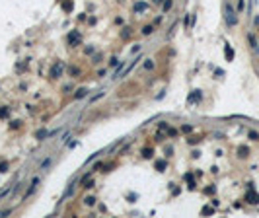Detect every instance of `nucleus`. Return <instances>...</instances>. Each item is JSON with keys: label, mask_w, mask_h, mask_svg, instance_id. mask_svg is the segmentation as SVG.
I'll use <instances>...</instances> for the list:
<instances>
[{"label": "nucleus", "mask_w": 259, "mask_h": 218, "mask_svg": "<svg viewBox=\"0 0 259 218\" xmlns=\"http://www.w3.org/2000/svg\"><path fill=\"white\" fill-rule=\"evenodd\" d=\"M246 201L249 203V205H259V195H257L255 191H251V189H249V191H247V195H246Z\"/></svg>", "instance_id": "obj_3"}, {"label": "nucleus", "mask_w": 259, "mask_h": 218, "mask_svg": "<svg viewBox=\"0 0 259 218\" xmlns=\"http://www.w3.org/2000/svg\"><path fill=\"white\" fill-rule=\"evenodd\" d=\"M224 55H226V60H230V62L234 60V51H232V47H230V45L224 47Z\"/></svg>", "instance_id": "obj_6"}, {"label": "nucleus", "mask_w": 259, "mask_h": 218, "mask_svg": "<svg viewBox=\"0 0 259 218\" xmlns=\"http://www.w3.org/2000/svg\"><path fill=\"white\" fill-rule=\"evenodd\" d=\"M238 154H240V158H246V156L249 154V150H247L246 146H240V148H238Z\"/></svg>", "instance_id": "obj_15"}, {"label": "nucleus", "mask_w": 259, "mask_h": 218, "mask_svg": "<svg viewBox=\"0 0 259 218\" xmlns=\"http://www.w3.org/2000/svg\"><path fill=\"white\" fill-rule=\"evenodd\" d=\"M212 208H210V206H205V208H203V214H212Z\"/></svg>", "instance_id": "obj_27"}, {"label": "nucleus", "mask_w": 259, "mask_h": 218, "mask_svg": "<svg viewBox=\"0 0 259 218\" xmlns=\"http://www.w3.org/2000/svg\"><path fill=\"white\" fill-rule=\"evenodd\" d=\"M62 72H65V64L62 62H55L51 66V72H49V76L53 78V80H57V78L62 76Z\"/></svg>", "instance_id": "obj_2"}, {"label": "nucleus", "mask_w": 259, "mask_h": 218, "mask_svg": "<svg viewBox=\"0 0 259 218\" xmlns=\"http://www.w3.org/2000/svg\"><path fill=\"white\" fill-rule=\"evenodd\" d=\"M49 166H51V158H49V160H45L43 164H41V169H47Z\"/></svg>", "instance_id": "obj_23"}, {"label": "nucleus", "mask_w": 259, "mask_h": 218, "mask_svg": "<svg viewBox=\"0 0 259 218\" xmlns=\"http://www.w3.org/2000/svg\"><path fill=\"white\" fill-rule=\"evenodd\" d=\"M0 171H8V162H2L0 164Z\"/></svg>", "instance_id": "obj_25"}, {"label": "nucleus", "mask_w": 259, "mask_h": 218, "mask_svg": "<svg viewBox=\"0 0 259 218\" xmlns=\"http://www.w3.org/2000/svg\"><path fill=\"white\" fill-rule=\"evenodd\" d=\"M181 131H183V133H191V131H193V127H191V125H183Z\"/></svg>", "instance_id": "obj_21"}, {"label": "nucleus", "mask_w": 259, "mask_h": 218, "mask_svg": "<svg viewBox=\"0 0 259 218\" xmlns=\"http://www.w3.org/2000/svg\"><path fill=\"white\" fill-rule=\"evenodd\" d=\"M60 4H62V10L65 12H72V8H74V2L72 0H62Z\"/></svg>", "instance_id": "obj_4"}, {"label": "nucleus", "mask_w": 259, "mask_h": 218, "mask_svg": "<svg viewBox=\"0 0 259 218\" xmlns=\"http://www.w3.org/2000/svg\"><path fill=\"white\" fill-rule=\"evenodd\" d=\"M172 6H174V0H164L162 10H164V12H169V10H172Z\"/></svg>", "instance_id": "obj_12"}, {"label": "nucleus", "mask_w": 259, "mask_h": 218, "mask_svg": "<svg viewBox=\"0 0 259 218\" xmlns=\"http://www.w3.org/2000/svg\"><path fill=\"white\" fill-rule=\"evenodd\" d=\"M185 179L189 181V189H195V187H197V185H195V179H193V175H191V173H187V175H185Z\"/></svg>", "instance_id": "obj_16"}, {"label": "nucleus", "mask_w": 259, "mask_h": 218, "mask_svg": "<svg viewBox=\"0 0 259 218\" xmlns=\"http://www.w3.org/2000/svg\"><path fill=\"white\" fill-rule=\"evenodd\" d=\"M148 10V4L146 2H136L135 4V12H146Z\"/></svg>", "instance_id": "obj_5"}, {"label": "nucleus", "mask_w": 259, "mask_h": 218, "mask_svg": "<svg viewBox=\"0 0 259 218\" xmlns=\"http://www.w3.org/2000/svg\"><path fill=\"white\" fill-rule=\"evenodd\" d=\"M8 115H10V107H2L0 109V119H6Z\"/></svg>", "instance_id": "obj_17"}, {"label": "nucleus", "mask_w": 259, "mask_h": 218, "mask_svg": "<svg viewBox=\"0 0 259 218\" xmlns=\"http://www.w3.org/2000/svg\"><path fill=\"white\" fill-rule=\"evenodd\" d=\"M84 205H86V206H94V205H96V197H94V195L86 197V199H84Z\"/></svg>", "instance_id": "obj_10"}, {"label": "nucleus", "mask_w": 259, "mask_h": 218, "mask_svg": "<svg viewBox=\"0 0 259 218\" xmlns=\"http://www.w3.org/2000/svg\"><path fill=\"white\" fill-rule=\"evenodd\" d=\"M129 35H131V29L125 27V31H121V37H129Z\"/></svg>", "instance_id": "obj_26"}, {"label": "nucleus", "mask_w": 259, "mask_h": 218, "mask_svg": "<svg viewBox=\"0 0 259 218\" xmlns=\"http://www.w3.org/2000/svg\"><path fill=\"white\" fill-rule=\"evenodd\" d=\"M224 12H226V24L228 26H236L238 24V18H236V12H234V8L230 4L224 6Z\"/></svg>", "instance_id": "obj_1"}, {"label": "nucleus", "mask_w": 259, "mask_h": 218, "mask_svg": "<svg viewBox=\"0 0 259 218\" xmlns=\"http://www.w3.org/2000/svg\"><path fill=\"white\" fill-rule=\"evenodd\" d=\"M187 142H189V144H197V142H201V136H191Z\"/></svg>", "instance_id": "obj_20"}, {"label": "nucleus", "mask_w": 259, "mask_h": 218, "mask_svg": "<svg viewBox=\"0 0 259 218\" xmlns=\"http://www.w3.org/2000/svg\"><path fill=\"white\" fill-rule=\"evenodd\" d=\"M86 94H88V90H86V88H80V90H76L74 97H76V99H82V97H84Z\"/></svg>", "instance_id": "obj_11"}, {"label": "nucleus", "mask_w": 259, "mask_h": 218, "mask_svg": "<svg viewBox=\"0 0 259 218\" xmlns=\"http://www.w3.org/2000/svg\"><path fill=\"white\" fill-rule=\"evenodd\" d=\"M201 92H199V90H195L193 92V94H191V96H189V101H199V99H201Z\"/></svg>", "instance_id": "obj_9"}, {"label": "nucleus", "mask_w": 259, "mask_h": 218, "mask_svg": "<svg viewBox=\"0 0 259 218\" xmlns=\"http://www.w3.org/2000/svg\"><path fill=\"white\" fill-rule=\"evenodd\" d=\"M68 74H70L72 78H78V76H80V68H76V66H70V70H68Z\"/></svg>", "instance_id": "obj_14"}, {"label": "nucleus", "mask_w": 259, "mask_h": 218, "mask_svg": "<svg viewBox=\"0 0 259 218\" xmlns=\"http://www.w3.org/2000/svg\"><path fill=\"white\" fill-rule=\"evenodd\" d=\"M10 127H12V128H19V121H14Z\"/></svg>", "instance_id": "obj_29"}, {"label": "nucleus", "mask_w": 259, "mask_h": 218, "mask_svg": "<svg viewBox=\"0 0 259 218\" xmlns=\"http://www.w3.org/2000/svg\"><path fill=\"white\" fill-rule=\"evenodd\" d=\"M144 68H146V70H150V68H154V62H152V60H146V64H144Z\"/></svg>", "instance_id": "obj_24"}, {"label": "nucleus", "mask_w": 259, "mask_h": 218, "mask_svg": "<svg viewBox=\"0 0 259 218\" xmlns=\"http://www.w3.org/2000/svg\"><path fill=\"white\" fill-rule=\"evenodd\" d=\"M152 31H154V26H144L142 27V35H150Z\"/></svg>", "instance_id": "obj_19"}, {"label": "nucleus", "mask_w": 259, "mask_h": 218, "mask_svg": "<svg viewBox=\"0 0 259 218\" xmlns=\"http://www.w3.org/2000/svg\"><path fill=\"white\" fill-rule=\"evenodd\" d=\"M37 185H39V177H35V179L31 181V187H29V189H27V193H26V197H29V195H31L33 191H35V189H37Z\"/></svg>", "instance_id": "obj_8"}, {"label": "nucleus", "mask_w": 259, "mask_h": 218, "mask_svg": "<svg viewBox=\"0 0 259 218\" xmlns=\"http://www.w3.org/2000/svg\"><path fill=\"white\" fill-rule=\"evenodd\" d=\"M39 138V140H43V138H45V136H49V133H47L45 128H41V131H37V135H35Z\"/></svg>", "instance_id": "obj_18"}, {"label": "nucleus", "mask_w": 259, "mask_h": 218, "mask_svg": "<svg viewBox=\"0 0 259 218\" xmlns=\"http://www.w3.org/2000/svg\"><path fill=\"white\" fill-rule=\"evenodd\" d=\"M164 0H154V4H162Z\"/></svg>", "instance_id": "obj_32"}, {"label": "nucleus", "mask_w": 259, "mask_h": 218, "mask_svg": "<svg viewBox=\"0 0 259 218\" xmlns=\"http://www.w3.org/2000/svg\"><path fill=\"white\" fill-rule=\"evenodd\" d=\"M166 166H168V164H166V160H158V162H156V169H158V171H164V169H166Z\"/></svg>", "instance_id": "obj_13"}, {"label": "nucleus", "mask_w": 259, "mask_h": 218, "mask_svg": "<svg viewBox=\"0 0 259 218\" xmlns=\"http://www.w3.org/2000/svg\"><path fill=\"white\" fill-rule=\"evenodd\" d=\"M99 97H103V92H99V94H97V96H94V97H92V103H94V101H97V99H99Z\"/></svg>", "instance_id": "obj_28"}, {"label": "nucleus", "mask_w": 259, "mask_h": 218, "mask_svg": "<svg viewBox=\"0 0 259 218\" xmlns=\"http://www.w3.org/2000/svg\"><path fill=\"white\" fill-rule=\"evenodd\" d=\"M249 138H251V140H257V138H259V135L255 133V131H249Z\"/></svg>", "instance_id": "obj_22"}, {"label": "nucleus", "mask_w": 259, "mask_h": 218, "mask_svg": "<svg viewBox=\"0 0 259 218\" xmlns=\"http://www.w3.org/2000/svg\"><path fill=\"white\" fill-rule=\"evenodd\" d=\"M8 193V187H4V189H2V191H0V199H2V197H4V195H6Z\"/></svg>", "instance_id": "obj_30"}, {"label": "nucleus", "mask_w": 259, "mask_h": 218, "mask_svg": "<svg viewBox=\"0 0 259 218\" xmlns=\"http://www.w3.org/2000/svg\"><path fill=\"white\" fill-rule=\"evenodd\" d=\"M152 156H154V150H152V148H150V146L142 148V158H146V160H150Z\"/></svg>", "instance_id": "obj_7"}, {"label": "nucleus", "mask_w": 259, "mask_h": 218, "mask_svg": "<svg viewBox=\"0 0 259 218\" xmlns=\"http://www.w3.org/2000/svg\"><path fill=\"white\" fill-rule=\"evenodd\" d=\"M205 193H208V195H210V193H214V187H207V189H205Z\"/></svg>", "instance_id": "obj_31"}]
</instances>
